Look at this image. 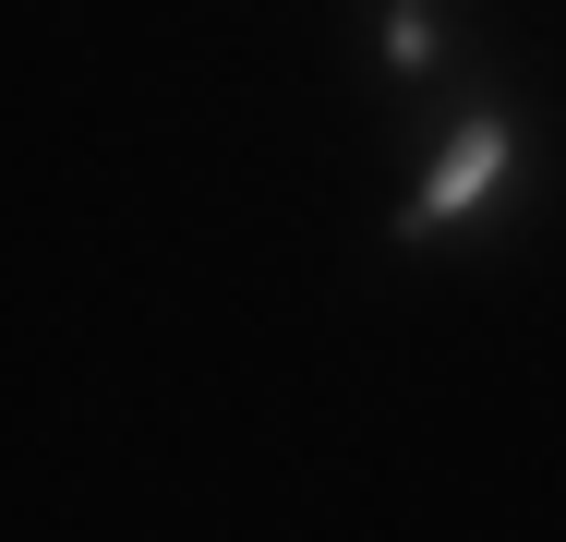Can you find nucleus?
Instances as JSON below:
<instances>
[{"label":"nucleus","instance_id":"f257e3e1","mask_svg":"<svg viewBox=\"0 0 566 542\" xmlns=\"http://www.w3.org/2000/svg\"><path fill=\"white\" fill-rule=\"evenodd\" d=\"M506 169H518V121H506V108H470L447 145H434L422 194L398 206V229H410V241H434V229H458V217H482L494 194H506Z\"/></svg>","mask_w":566,"mask_h":542},{"label":"nucleus","instance_id":"f03ea898","mask_svg":"<svg viewBox=\"0 0 566 542\" xmlns=\"http://www.w3.org/2000/svg\"><path fill=\"white\" fill-rule=\"evenodd\" d=\"M374 49H386V73H398V85H422V73L447 61V24H434V0H386V37H374Z\"/></svg>","mask_w":566,"mask_h":542}]
</instances>
